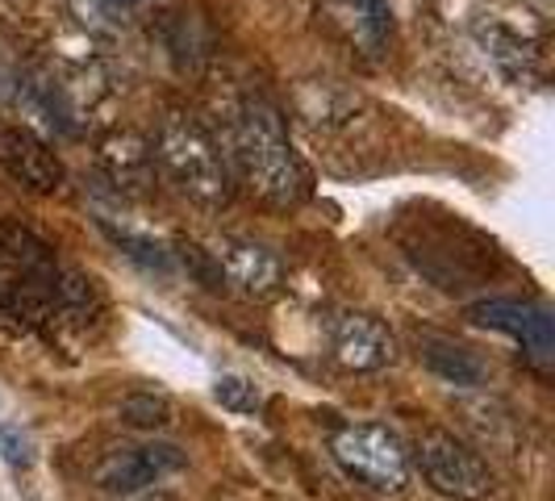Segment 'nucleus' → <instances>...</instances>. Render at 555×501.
Returning a JSON list of instances; mask_svg holds the SVG:
<instances>
[{
  "mask_svg": "<svg viewBox=\"0 0 555 501\" xmlns=\"http://www.w3.org/2000/svg\"><path fill=\"white\" fill-rule=\"evenodd\" d=\"M230 155L238 176L272 205H297L309 196V171L284 134V117L272 101L247 97L230 126Z\"/></svg>",
  "mask_w": 555,
  "mask_h": 501,
  "instance_id": "obj_1",
  "label": "nucleus"
},
{
  "mask_svg": "<svg viewBox=\"0 0 555 501\" xmlns=\"http://www.w3.org/2000/svg\"><path fill=\"white\" fill-rule=\"evenodd\" d=\"M155 164L164 167V176L176 184V193L189 196L201 209H222L234 196V176L230 164L218 151V142L205 134V126L184 117V113H167L155 134Z\"/></svg>",
  "mask_w": 555,
  "mask_h": 501,
  "instance_id": "obj_2",
  "label": "nucleus"
},
{
  "mask_svg": "<svg viewBox=\"0 0 555 501\" xmlns=\"http://www.w3.org/2000/svg\"><path fill=\"white\" fill-rule=\"evenodd\" d=\"M331 455L347 480L392 498L410 485V447L385 422H347L331 435Z\"/></svg>",
  "mask_w": 555,
  "mask_h": 501,
  "instance_id": "obj_3",
  "label": "nucleus"
},
{
  "mask_svg": "<svg viewBox=\"0 0 555 501\" xmlns=\"http://www.w3.org/2000/svg\"><path fill=\"white\" fill-rule=\"evenodd\" d=\"M410 468L447 501H485L493 493V468L489 460L476 451L473 444H464L451 431H422L410 451Z\"/></svg>",
  "mask_w": 555,
  "mask_h": 501,
  "instance_id": "obj_4",
  "label": "nucleus"
},
{
  "mask_svg": "<svg viewBox=\"0 0 555 501\" xmlns=\"http://www.w3.org/2000/svg\"><path fill=\"white\" fill-rule=\"evenodd\" d=\"M184 464H189V455L176 444H164V439L117 444L92 464V485L101 493H113V498H130V493H142V489H155L159 480L180 473Z\"/></svg>",
  "mask_w": 555,
  "mask_h": 501,
  "instance_id": "obj_5",
  "label": "nucleus"
},
{
  "mask_svg": "<svg viewBox=\"0 0 555 501\" xmlns=\"http://www.w3.org/2000/svg\"><path fill=\"white\" fill-rule=\"evenodd\" d=\"M468 322L485 326V331L509 334L527 360L547 372L555 360V318L547 306L539 301H518V297H489V301H476L468 306Z\"/></svg>",
  "mask_w": 555,
  "mask_h": 501,
  "instance_id": "obj_6",
  "label": "nucleus"
},
{
  "mask_svg": "<svg viewBox=\"0 0 555 501\" xmlns=\"http://www.w3.org/2000/svg\"><path fill=\"white\" fill-rule=\"evenodd\" d=\"M331 351L351 372H380L397 360V338L376 313L338 309L331 318Z\"/></svg>",
  "mask_w": 555,
  "mask_h": 501,
  "instance_id": "obj_7",
  "label": "nucleus"
},
{
  "mask_svg": "<svg viewBox=\"0 0 555 501\" xmlns=\"http://www.w3.org/2000/svg\"><path fill=\"white\" fill-rule=\"evenodd\" d=\"M209 255H214L218 272H222L238 293L255 297V301L276 297L280 284H284V264H280V255L272 247L247 239V234H222Z\"/></svg>",
  "mask_w": 555,
  "mask_h": 501,
  "instance_id": "obj_8",
  "label": "nucleus"
},
{
  "mask_svg": "<svg viewBox=\"0 0 555 501\" xmlns=\"http://www.w3.org/2000/svg\"><path fill=\"white\" fill-rule=\"evenodd\" d=\"M0 164L9 167L13 180H22L34 193H59L67 171L59 164V155L38 139L34 130H22V126H9L0 130Z\"/></svg>",
  "mask_w": 555,
  "mask_h": 501,
  "instance_id": "obj_9",
  "label": "nucleus"
},
{
  "mask_svg": "<svg viewBox=\"0 0 555 501\" xmlns=\"http://www.w3.org/2000/svg\"><path fill=\"white\" fill-rule=\"evenodd\" d=\"M101 164L121 193L146 196L155 189V155L139 134H113L101 142Z\"/></svg>",
  "mask_w": 555,
  "mask_h": 501,
  "instance_id": "obj_10",
  "label": "nucleus"
},
{
  "mask_svg": "<svg viewBox=\"0 0 555 501\" xmlns=\"http://www.w3.org/2000/svg\"><path fill=\"white\" fill-rule=\"evenodd\" d=\"M417 356L422 363L447 381V385H460V389H473V385H485V376H489V368L485 360L468 351V347H460L455 338H447V334H417Z\"/></svg>",
  "mask_w": 555,
  "mask_h": 501,
  "instance_id": "obj_11",
  "label": "nucleus"
},
{
  "mask_svg": "<svg viewBox=\"0 0 555 501\" xmlns=\"http://www.w3.org/2000/svg\"><path fill=\"white\" fill-rule=\"evenodd\" d=\"M117 418L134 431H164L171 422V401L167 397H155V393H130L121 406H117Z\"/></svg>",
  "mask_w": 555,
  "mask_h": 501,
  "instance_id": "obj_12",
  "label": "nucleus"
},
{
  "mask_svg": "<svg viewBox=\"0 0 555 501\" xmlns=\"http://www.w3.org/2000/svg\"><path fill=\"white\" fill-rule=\"evenodd\" d=\"M351 13H356V29L363 34V42L372 51H380L389 42V29H392L389 0H351Z\"/></svg>",
  "mask_w": 555,
  "mask_h": 501,
  "instance_id": "obj_13",
  "label": "nucleus"
},
{
  "mask_svg": "<svg viewBox=\"0 0 555 501\" xmlns=\"http://www.w3.org/2000/svg\"><path fill=\"white\" fill-rule=\"evenodd\" d=\"M214 397H218V406L230 410V414H259L263 410V393L255 389L247 376H218Z\"/></svg>",
  "mask_w": 555,
  "mask_h": 501,
  "instance_id": "obj_14",
  "label": "nucleus"
},
{
  "mask_svg": "<svg viewBox=\"0 0 555 501\" xmlns=\"http://www.w3.org/2000/svg\"><path fill=\"white\" fill-rule=\"evenodd\" d=\"M0 460L13 473L34 468V439H29L22 426H13V422H0Z\"/></svg>",
  "mask_w": 555,
  "mask_h": 501,
  "instance_id": "obj_15",
  "label": "nucleus"
},
{
  "mask_svg": "<svg viewBox=\"0 0 555 501\" xmlns=\"http://www.w3.org/2000/svg\"><path fill=\"white\" fill-rule=\"evenodd\" d=\"M109 230V226H105ZM113 243L126 251L130 259H139L142 268H159V272H167L171 268V255H167L159 243H151V239H139V234H130V230H109Z\"/></svg>",
  "mask_w": 555,
  "mask_h": 501,
  "instance_id": "obj_16",
  "label": "nucleus"
},
{
  "mask_svg": "<svg viewBox=\"0 0 555 501\" xmlns=\"http://www.w3.org/2000/svg\"><path fill=\"white\" fill-rule=\"evenodd\" d=\"M121 501H176V498H167L159 489H142V493H130V498H121Z\"/></svg>",
  "mask_w": 555,
  "mask_h": 501,
  "instance_id": "obj_17",
  "label": "nucleus"
},
{
  "mask_svg": "<svg viewBox=\"0 0 555 501\" xmlns=\"http://www.w3.org/2000/svg\"><path fill=\"white\" fill-rule=\"evenodd\" d=\"M92 4H101V9H134L142 0H92Z\"/></svg>",
  "mask_w": 555,
  "mask_h": 501,
  "instance_id": "obj_18",
  "label": "nucleus"
},
{
  "mask_svg": "<svg viewBox=\"0 0 555 501\" xmlns=\"http://www.w3.org/2000/svg\"><path fill=\"white\" fill-rule=\"evenodd\" d=\"M0 101H4V84H0Z\"/></svg>",
  "mask_w": 555,
  "mask_h": 501,
  "instance_id": "obj_19",
  "label": "nucleus"
}]
</instances>
